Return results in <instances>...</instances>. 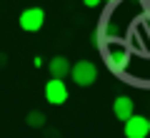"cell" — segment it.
Listing matches in <instances>:
<instances>
[{"instance_id":"6da1fadb","label":"cell","mask_w":150,"mask_h":138,"mask_svg":"<svg viewBox=\"0 0 150 138\" xmlns=\"http://www.w3.org/2000/svg\"><path fill=\"white\" fill-rule=\"evenodd\" d=\"M70 78H73L75 85H80V88H88L98 80V65L93 60H78L75 65H70Z\"/></svg>"},{"instance_id":"7a4b0ae2","label":"cell","mask_w":150,"mask_h":138,"mask_svg":"<svg viewBox=\"0 0 150 138\" xmlns=\"http://www.w3.org/2000/svg\"><path fill=\"white\" fill-rule=\"evenodd\" d=\"M18 25H20V30H25V33H38L45 25V10L38 8V5L25 8V10L20 13V18H18Z\"/></svg>"},{"instance_id":"3957f363","label":"cell","mask_w":150,"mask_h":138,"mask_svg":"<svg viewBox=\"0 0 150 138\" xmlns=\"http://www.w3.org/2000/svg\"><path fill=\"white\" fill-rule=\"evenodd\" d=\"M70 96L68 85H65L63 78H50L48 83H45V101L50 103V106H60V103H65Z\"/></svg>"},{"instance_id":"277c9868","label":"cell","mask_w":150,"mask_h":138,"mask_svg":"<svg viewBox=\"0 0 150 138\" xmlns=\"http://www.w3.org/2000/svg\"><path fill=\"white\" fill-rule=\"evenodd\" d=\"M103 55H105V63H108V68H110L115 75L125 73V68L130 65V53H128L125 48H108V53L103 50Z\"/></svg>"},{"instance_id":"5b68a950","label":"cell","mask_w":150,"mask_h":138,"mask_svg":"<svg viewBox=\"0 0 150 138\" xmlns=\"http://www.w3.org/2000/svg\"><path fill=\"white\" fill-rule=\"evenodd\" d=\"M125 123V138H145L148 136V121H145L143 116H130Z\"/></svg>"},{"instance_id":"8992f818","label":"cell","mask_w":150,"mask_h":138,"mask_svg":"<svg viewBox=\"0 0 150 138\" xmlns=\"http://www.w3.org/2000/svg\"><path fill=\"white\" fill-rule=\"evenodd\" d=\"M112 113H115V118H118V121H128V118L135 113V103H133V98H128V96H118V98H115V103H112Z\"/></svg>"},{"instance_id":"52a82bcc","label":"cell","mask_w":150,"mask_h":138,"mask_svg":"<svg viewBox=\"0 0 150 138\" xmlns=\"http://www.w3.org/2000/svg\"><path fill=\"white\" fill-rule=\"evenodd\" d=\"M70 60L65 58V55H55L53 60L48 63V73H50V78H68V73H70Z\"/></svg>"},{"instance_id":"ba28073f","label":"cell","mask_w":150,"mask_h":138,"mask_svg":"<svg viewBox=\"0 0 150 138\" xmlns=\"http://www.w3.org/2000/svg\"><path fill=\"white\" fill-rule=\"evenodd\" d=\"M25 123H28V128H33V131H43L45 128V123H48V118H45V113L43 111H30L25 116Z\"/></svg>"},{"instance_id":"9c48e42d","label":"cell","mask_w":150,"mask_h":138,"mask_svg":"<svg viewBox=\"0 0 150 138\" xmlns=\"http://www.w3.org/2000/svg\"><path fill=\"white\" fill-rule=\"evenodd\" d=\"M100 3H103V0H83V5H85V8H98Z\"/></svg>"},{"instance_id":"30bf717a","label":"cell","mask_w":150,"mask_h":138,"mask_svg":"<svg viewBox=\"0 0 150 138\" xmlns=\"http://www.w3.org/2000/svg\"><path fill=\"white\" fill-rule=\"evenodd\" d=\"M5 65H8V55L0 50V70H5Z\"/></svg>"},{"instance_id":"8fae6325","label":"cell","mask_w":150,"mask_h":138,"mask_svg":"<svg viewBox=\"0 0 150 138\" xmlns=\"http://www.w3.org/2000/svg\"><path fill=\"white\" fill-rule=\"evenodd\" d=\"M48 138H60V131H55V133H48Z\"/></svg>"},{"instance_id":"7c38bea8","label":"cell","mask_w":150,"mask_h":138,"mask_svg":"<svg viewBox=\"0 0 150 138\" xmlns=\"http://www.w3.org/2000/svg\"><path fill=\"white\" fill-rule=\"evenodd\" d=\"M148 136H150V118H148Z\"/></svg>"},{"instance_id":"4fadbf2b","label":"cell","mask_w":150,"mask_h":138,"mask_svg":"<svg viewBox=\"0 0 150 138\" xmlns=\"http://www.w3.org/2000/svg\"><path fill=\"white\" fill-rule=\"evenodd\" d=\"M105 3H112V0H105Z\"/></svg>"}]
</instances>
